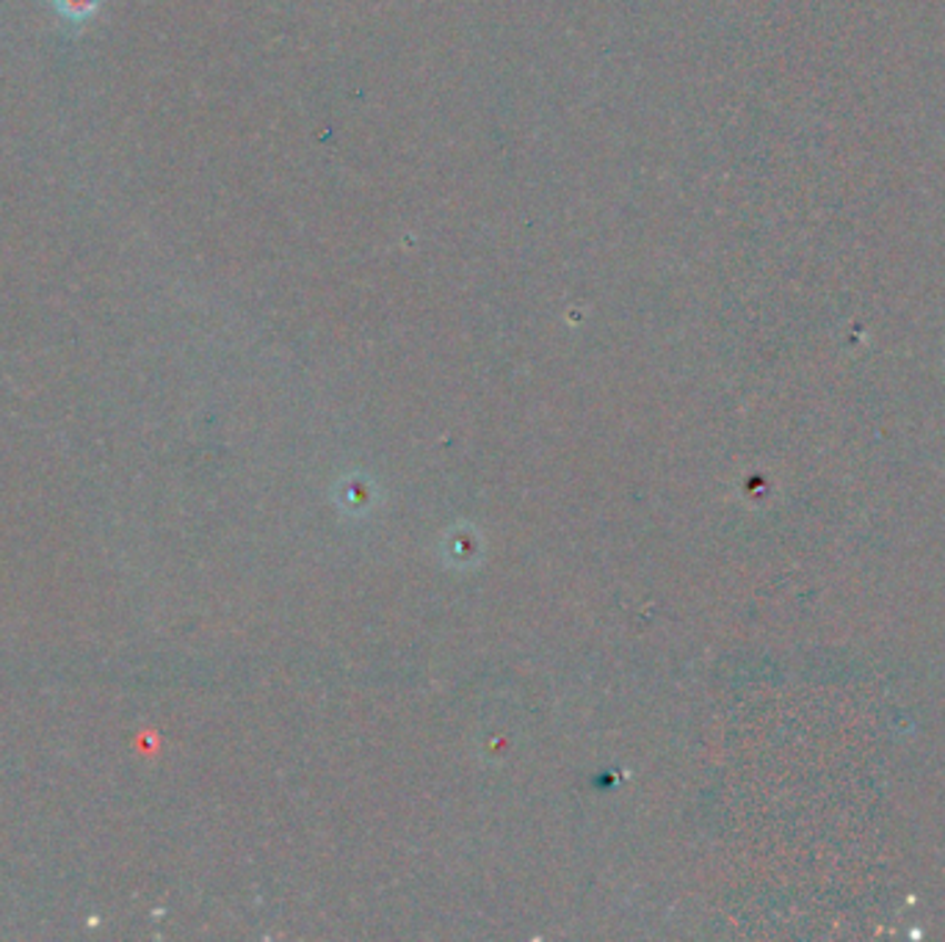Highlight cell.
<instances>
[{"instance_id": "1", "label": "cell", "mask_w": 945, "mask_h": 942, "mask_svg": "<svg viewBox=\"0 0 945 942\" xmlns=\"http://www.w3.org/2000/svg\"><path fill=\"white\" fill-rule=\"evenodd\" d=\"M56 3H59L61 14L70 17V20H83L98 9V0H56Z\"/></svg>"}]
</instances>
